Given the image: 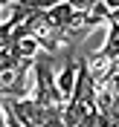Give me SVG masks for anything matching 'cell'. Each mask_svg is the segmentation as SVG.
I'll use <instances>...</instances> for the list:
<instances>
[{"label": "cell", "instance_id": "1", "mask_svg": "<svg viewBox=\"0 0 119 127\" xmlns=\"http://www.w3.org/2000/svg\"><path fill=\"white\" fill-rule=\"evenodd\" d=\"M15 116L20 119L23 127H64L61 124V104L58 107H47V104H38L35 98H9Z\"/></svg>", "mask_w": 119, "mask_h": 127}, {"label": "cell", "instance_id": "2", "mask_svg": "<svg viewBox=\"0 0 119 127\" xmlns=\"http://www.w3.org/2000/svg\"><path fill=\"white\" fill-rule=\"evenodd\" d=\"M32 78H35V87H32V95L38 104H47V107H58L64 104L61 93L55 87V69H52V61L49 55H38L32 61Z\"/></svg>", "mask_w": 119, "mask_h": 127}, {"label": "cell", "instance_id": "3", "mask_svg": "<svg viewBox=\"0 0 119 127\" xmlns=\"http://www.w3.org/2000/svg\"><path fill=\"white\" fill-rule=\"evenodd\" d=\"M84 64H87V72H90V78H93L96 87H105L111 81V75L116 72V61L108 58L102 49H96L93 55H84Z\"/></svg>", "mask_w": 119, "mask_h": 127}, {"label": "cell", "instance_id": "4", "mask_svg": "<svg viewBox=\"0 0 119 127\" xmlns=\"http://www.w3.org/2000/svg\"><path fill=\"white\" fill-rule=\"evenodd\" d=\"M76 69H79V58H76V55H64V66L55 72V87H58V93H61L64 101L73 95V87H76Z\"/></svg>", "mask_w": 119, "mask_h": 127}, {"label": "cell", "instance_id": "5", "mask_svg": "<svg viewBox=\"0 0 119 127\" xmlns=\"http://www.w3.org/2000/svg\"><path fill=\"white\" fill-rule=\"evenodd\" d=\"M6 49H9L15 58H23V61H35V58L41 55V43H38V38H32V35L17 38L15 43H9Z\"/></svg>", "mask_w": 119, "mask_h": 127}, {"label": "cell", "instance_id": "6", "mask_svg": "<svg viewBox=\"0 0 119 127\" xmlns=\"http://www.w3.org/2000/svg\"><path fill=\"white\" fill-rule=\"evenodd\" d=\"M99 49L113 61L119 58V20H108V35H105V43Z\"/></svg>", "mask_w": 119, "mask_h": 127}, {"label": "cell", "instance_id": "7", "mask_svg": "<svg viewBox=\"0 0 119 127\" xmlns=\"http://www.w3.org/2000/svg\"><path fill=\"white\" fill-rule=\"evenodd\" d=\"M17 3H23L29 12H47V9H52V6H58L61 0H17Z\"/></svg>", "mask_w": 119, "mask_h": 127}, {"label": "cell", "instance_id": "8", "mask_svg": "<svg viewBox=\"0 0 119 127\" xmlns=\"http://www.w3.org/2000/svg\"><path fill=\"white\" fill-rule=\"evenodd\" d=\"M102 3L108 6V12H111V15H113V12H119V0H102Z\"/></svg>", "mask_w": 119, "mask_h": 127}, {"label": "cell", "instance_id": "9", "mask_svg": "<svg viewBox=\"0 0 119 127\" xmlns=\"http://www.w3.org/2000/svg\"><path fill=\"white\" fill-rule=\"evenodd\" d=\"M0 127H6V104L0 101Z\"/></svg>", "mask_w": 119, "mask_h": 127}, {"label": "cell", "instance_id": "10", "mask_svg": "<svg viewBox=\"0 0 119 127\" xmlns=\"http://www.w3.org/2000/svg\"><path fill=\"white\" fill-rule=\"evenodd\" d=\"M116 75H119V58H116Z\"/></svg>", "mask_w": 119, "mask_h": 127}]
</instances>
